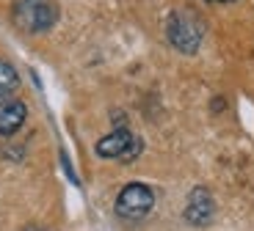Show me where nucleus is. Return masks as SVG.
Here are the masks:
<instances>
[{
	"mask_svg": "<svg viewBox=\"0 0 254 231\" xmlns=\"http://www.w3.org/2000/svg\"><path fill=\"white\" fill-rule=\"evenodd\" d=\"M166 39L177 52L183 55H196L199 47H202V39H204V25L202 19L190 8H177V11L169 14L166 19Z\"/></svg>",
	"mask_w": 254,
	"mask_h": 231,
	"instance_id": "f257e3e1",
	"label": "nucleus"
},
{
	"mask_svg": "<svg viewBox=\"0 0 254 231\" xmlns=\"http://www.w3.org/2000/svg\"><path fill=\"white\" fill-rule=\"evenodd\" d=\"M14 19L25 33H47L58 22V6L53 0H19Z\"/></svg>",
	"mask_w": 254,
	"mask_h": 231,
	"instance_id": "f03ea898",
	"label": "nucleus"
},
{
	"mask_svg": "<svg viewBox=\"0 0 254 231\" xmlns=\"http://www.w3.org/2000/svg\"><path fill=\"white\" fill-rule=\"evenodd\" d=\"M155 206V190L144 182H130L116 195V215L125 220H141L152 212Z\"/></svg>",
	"mask_w": 254,
	"mask_h": 231,
	"instance_id": "7ed1b4c3",
	"label": "nucleus"
},
{
	"mask_svg": "<svg viewBox=\"0 0 254 231\" xmlns=\"http://www.w3.org/2000/svg\"><path fill=\"white\" fill-rule=\"evenodd\" d=\"M141 149H144L141 138H135L127 127H116L114 132L100 138L94 146L97 157H102V160H122V163H130L133 157H138Z\"/></svg>",
	"mask_w": 254,
	"mask_h": 231,
	"instance_id": "20e7f679",
	"label": "nucleus"
},
{
	"mask_svg": "<svg viewBox=\"0 0 254 231\" xmlns=\"http://www.w3.org/2000/svg\"><path fill=\"white\" fill-rule=\"evenodd\" d=\"M213 218H216L213 193H210L207 187H202V185H196V187L188 193V201H185V220H188L190 226L202 229V226L213 223Z\"/></svg>",
	"mask_w": 254,
	"mask_h": 231,
	"instance_id": "39448f33",
	"label": "nucleus"
},
{
	"mask_svg": "<svg viewBox=\"0 0 254 231\" xmlns=\"http://www.w3.org/2000/svg\"><path fill=\"white\" fill-rule=\"evenodd\" d=\"M28 119V107L22 99H3L0 102V138H11L22 130Z\"/></svg>",
	"mask_w": 254,
	"mask_h": 231,
	"instance_id": "423d86ee",
	"label": "nucleus"
},
{
	"mask_svg": "<svg viewBox=\"0 0 254 231\" xmlns=\"http://www.w3.org/2000/svg\"><path fill=\"white\" fill-rule=\"evenodd\" d=\"M19 86V72L14 69V63L0 58V102L8 99V94H14Z\"/></svg>",
	"mask_w": 254,
	"mask_h": 231,
	"instance_id": "0eeeda50",
	"label": "nucleus"
},
{
	"mask_svg": "<svg viewBox=\"0 0 254 231\" xmlns=\"http://www.w3.org/2000/svg\"><path fill=\"white\" fill-rule=\"evenodd\" d=\"M207 3H232V0H207Z\"/></svg>",
	"mask_w": 254,
	"mask_h": 231,
	"instance_id": "6e6552de",
	"label": "nucleus"
}]
</instances>
